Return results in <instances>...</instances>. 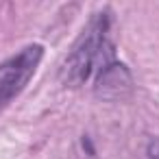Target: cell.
<instances>
[{"mask_svg": "<svg viewBox=\"0 0 159 159\" xmlns=\"http://www.w3.org/2000/svg\"><path fill=\"white\" fill-rule=\"evenodd\" d=\"M111 24L113 16L105 9L98 16H94L89 24L83 29L61 68V81L68 87L85 85L92 76L96 79L118 61L113 42L109 37Z\"/></svg>", "mask_w": 159, "mask_h": 159, "instance_id": "cell-1", "label": "cell"}, {"mask_svg": "<svg viewBox=\"0 0 159 159\" xmlns=\"http://www.w3.org/2000/svg\"><path fill=\"white\" fill-rule=\"evenodd\" d=\"M42 57H44V48L39 44H31L18 55H13L11 59L0 63V107L26 87Z\"/></svg>", "mask_w": 159, "mask_h": 159, "instance_id": "cell-2", "label": "cell"}, {"mask_svg": "<svg viewBox=\"0 0 159 159\" xmlns=\"http://www.w3.org/2000/svg\"><path fill=\"white\" fill-rule=\"evenodd\" d=\"M131 89V72L116 61L109 70L96 76V94L102 98H118Z\"/></svg>", "mask_w": 159, "mask_h": 159, "instance_id": "cell-3", "label": "cell"}, {"mask_svg": "<svg viewBox=\"0 0 159 159\" xmlns=\"http://www.w3.org/2000/svg\"><path fill=\"white\" fill-rule=\"evenodd\" d=\"M146 155H148V159H159V137H155V139L148 144Z\"/></svg>", "mask_w": 159, "mask_h": 159, "instance_id": "cell-4", "label": "cell"}]
</instances>
